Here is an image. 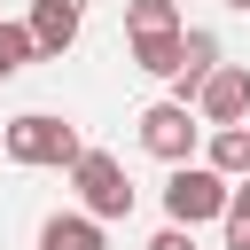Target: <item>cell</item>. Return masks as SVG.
Wrapping results in <instances>:
<instances>
[{"instance_id":"9a60e30c","label":"cell","mask_w":250,"mask_h":250,"mask_svg":"<svg viewBox=\"0 0 250 250\" xmlns=\"http://www.w3.org/2000/svg\"><path fill=\"white\" fill-rule=\"evenodd\" d=\"M227 8H250V0H227Z\"/></svg>"},{"instance_id":"ba28073f","label":"cell","mask_w":250,"mask_h":250,"mask_svg":"<svg viewBox=\"0 0 250 250\" xmlns=\"http://www.w3.org/2000/svg\"><path fill=\"white\" fill-rule=\"evenodd\" d=\"M203 164H211L219 180H250V125H219V133H203Z\"/></svg>"},{"instance_id":"7a4b0ae2","label":"cell","mask_w":250,"mask_h":250,"mask_svg":"<svg viewBox=\"0 0 250 250\" xmlns=\"http://www.w3.org/2000/svg\"><path fill=\"white\" fill-rule=\"evenodd\" d=\"M227 195H234V180H219L203 156L195 164H180L172 180H164V227H211V219H227Z\"/></svg>"},{"instance_id":"8fae6325","label":"cell","mask_w":250,"mask_h":250,"mask_svg":"<svg viewBox=\"0 0 250 250\" xmlns=\"http://www.w3.org/2000/svg\"><path fill=\"white\" fill-rule=\"evenodd\" d=\"M125 31L148 39V31H188V23H180V0H125Z\"/></svg>"},{"instance_id":"5b68a950","label":"cell","mask_w":250,"mask_h":250,"mask_svg":"<svg viewBox=\"0 0 250 250\" xmlns=\"http://www.w3.org/2000/svg\"><path fill=\"white\" fill-rule=\"evenodd\" d=\"M195 117H203V133L250 125V62H219V70L195 86Z\"/></svg>"},{"instance_id":"6da1fadb","label":"cell","mask_w":250,"mask_h":250,"mask_svg":"<svg viewBox=\"0 0 250 250\" xmlns=\"http://www.w3.org/2000/svg\"><path fill=\"white\" fill-rule=\"evenodd\" d=\"M0 148H8V164H31V172H70V164L86 156L78 125L55 117V109H23V117H8Z\"/></svg>"},{"instance_id":"277c9868","label":"cell","mask_w":250,"mask_h":250,"mask_svg":"<svg viewBox=\"0 0 250 250\" xmlns=\"http://www.w3.org/2000/svg\"><path fill=\"white\" fill-rule=\"evenodd\" d=\"M141 148L180 172V164H195V148H203V117H195L188 102H148V109H141Z\"/></svg>"},{"instance_id":"8992f818","label":"cell","mask_w":250,"mask_h":250,"mask_svg":"<svg viewBox=\"0 0 250 250\" xmlns=\"http://www.w3.org/2000/svg\"><path fill=\"white\" fill-rule=\"evenodd\" d=\"M78 16H86V0H31L23 31H31V47H39V55H70V39H78Z\"/></svg>"},{"instance_id":"3957f363","label":"cell","mask_w":250,"mask_h":250,"mask_svg":"<svg viewBox=\"0 0 250 250\" xmlns=\"http://www.w3.org/2000/svg\"><path fill=\"white\" fill-rule=\"evenodd\" d=\"M70 188H78V211L86 219H133V180H125V164L109 156V148H86L78 164H70Z\"/></svg>"},{"instance_id":"52a82bcc","label":"cell","mask_w":250,"mask_h":250,"mask_svg":"<svg viewBox=\"0 0 250 250\" xmlns=\"http://www.w3.org/2000/svg\"><path fill=\"white\" fill-rule=\"evenodd\" d=\"M219 70V31H180V78H172V102L195 109V86Z\"/></svg>"},{"instance_id":"9c48e42d","label":"cell","mask_w":250,"mask_h":250,"mask_svg":"<svg viewBox=\"0 0 250 250\" xmlns=\"http://www.w3.org/2000/svg\"><path fill=\"white\" fill-rule=\"evenodd\" d=\"M39 250H109V234H102V219H86V211H55V219L39 227Z\"/></svg>"},{"instance_id":"5bb4252c","label":"cell","mask_w":250,"mask_h":250,"mask_svg":"<svg viewBox=\"0 0 250 250\" xmlns=\"http://www.w3.org/2000/svg\"><path fill=\"white\" fill-rule=\"evenodd\" d=\"M148 250H195V234L188 227H164V234H148Z\"/></svg>"},{"instance_id":"4fadbf2b","label":"cell","mask_w":250,"mask_h":250,"mask_svg":"<svg viewBox=\"0 0 250 250\" xmlns=\"http://www.w3.org/2000/svg\"><path fill=\"white\" fill-rule=\"evenodd\" d=\"M219 234H227V250H250V180H234V195H227V219H219Z\"/></svg>"},{"instance_id":"30bf717a","label":"cell","mask_w":250,"mask_h":250,"mask_svg":"<svg viewBox=\"0 0 250 250\" xmlns=\"http://www.w3.org/2000/svg\"><path fill=\"white\" fill-rule=\"evenodd\" d=\"M133 70H148V78H180V31H148V39H133Z\"/></svg>"},{"instance_id":"7c38bea8","label":"cell","mask_w":250,"mask_h":250,"mask_svg":"<svg viewBox=\"0 0 250 250\" xmlns=\"http://www.w3.org/2000/svg\"><path fill=\"white\" fill-rule=\"evenodd\" d=\"M23 62H39V47H31V31L23 23H0V86L23 70Z\"/></svg>"}]
</instances>
